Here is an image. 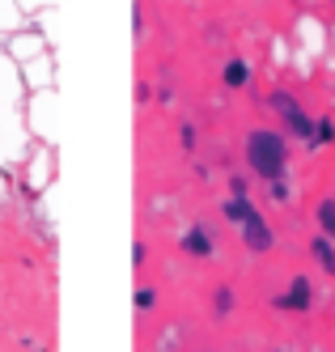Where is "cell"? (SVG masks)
Returning a JSON list of instances; mask_svg holds the SVG:
<instances>
[{"label": "cell", "mask_w": 335, "mask_h": 352, "mask_svg": "<svg viewBox=\"0 0 335 352\" xmlns=\"http://www.w3.org/2000/svg\"><path fill=\"white\" fill-rule=\"evenodd\" d=\"M229 306H234V293H229V289H217V314H221V318L229 314Z\"/></svg>", "instance_id": "obj_9"}, {"label": "cell", "mask_w": 335, "mask_h": 352, "mask_svg": "<svg viewBox=\"0 0 335 352\" xmlns=\"http://www.w3.org/2000/svg\"><path fill=\"white\" fill-rule=\"evenodd\" d=\"M136 306H140V310L153 306V289H140V293H136Z\"/></svg>", "instance_id": "obj_10"}, {"label": "cell", "mask_w": 335, "mask_h": 352, "mask_svg": "<svg viewBox=\"0 0 335 352\" xmlns=\"http://www.w3.org/2000/svg\"><path fill=\"white\" fill-rule=\"evenodd\" d=\"M183 250H187V255H208V250H213V238H208V230H204V225H195V230L183 238Z\"/></svg>", "instance_id": "obj_5"}, {"label": "cell", "mask_w": 335, "mask_h": 352, "mask_svg": "<svg viewBox=\"0 0 335 352\" xmlns=\"http://www.w3.org/2000/svg\"><path fill=\"white\" fill-rule=\"evenodd\" d=\"M318 225H323L327 238H335V199H323L318 204Z\"/></svg>", "instance_id": "obj_8"}, {"label": "cell", "mask_w": 335, "mask_h": 352, "mask_svg": "<svg viewBox=\"0 0 335 352\" xmlns=\"http://www.w3.org/2000/svg\"><path fill=\"white\" fill-rule=\"evenodd\" d=\"M276 306H285V310H305V306H310V280H293V289L280 297Z\"/></svg>", "instance_id": "obj_4"}, {"label": "cell", "mask_w": 335, "mask_h": 352, "mask_svg": "<svg viewBox=\"0 0 335 352\" xmlns=\"http://www.w3.org/2000/svg\"><path fill=\"white\" fill-rule=\"evenodd\" d=\"M246 162L259 170L268 183H280V179H285V166H289L285 136H276V132H268V128L250 132V136H246Z\"/></svg>", "instance_id": "obj_1"}, {"label": "cell", "mask_w": 335, "mask_h": 352, "mask_svg": "<svg viewBox=\"0 0 335 352\" xmlns=\"http://www.w3.org/2000/svg\"><path fill=\"white\" fill-rule=\"evenodd\" d=\"M310 250H314V259L335 276V250H331V238H314V246H310Z\"/></svg>", "instance_id": "obj_7"}, {"label": "cell", "mask_w": 335, "mask_h": 352, "mask_svg": "<svg viewBox=\"0 0 335 352\" xmlns=\"http://www.w3.org/2000/svg\"><path fill=\"white\" fill-rule=\"evenodd\" d=\"M246 81H250V68H246L242 60H229V64H225V85H229V89H242Z\"/></svg>", "instance_id": "obj_6"}, {"label": "cell", "mask_w": 335, "mask_h": 352, "mask_svg": "<svg viewBox=\"0 0 335 352\" xmlns=\"http://www.w3.org/2000/svg\"><path fill=\"white\" fill-rule=\"evenodd\" d=\"M225 212H229V221H238V225H242V242L255 250V255L272 246V230L263 225V217L250 208V199H246V195H234V199L225 204Z\"/></svg>", "instance_id": "obj_2"}, {"label": "cell", "mask_w": 335, "mask_h": 352, "mask_svg": "<svg viewBox=\"0 0 335 352\" xmlns=\"http://www.w3.org/2000/svg\"><path fill=\"white\" fill-rule=\"evenodd\" d=\"M272 111H280V119H285V128H289L293 136H301V140H310V144H314V132H318V128H314V119L293 102V94L276 89V94H272Z\"/></svg>", "instance_id": "obj_3"}]
</instances>
